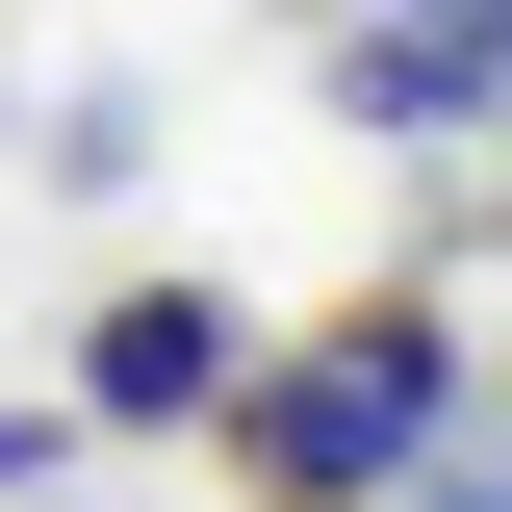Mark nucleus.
<instances>
[{"label": "nucleus", "mask_w": 512, "mask_h": 512, "mask_svg": "<svg viewBox=\"0 0 512 512\" xmlns=\"http://www.w3.org/2000/svg\"><path fill=\"white\" fill-rule=\"evenodd\" d=\"M436 512H512V436H487V461H461V487H436Z\"/></svg>", "instance_id": "20e7f679"}, {"label": "nucleus", "mask_w": 512, "mask_h": 512, "mask_svg": "<svg viewBox=\"0 0 512 512\" xmlns=\"http://www.w3.org/2000/svg\"><path fill=\"white\" fill-rule=\"evenodd\" d=\"M231 384H256V308H231V282H128V308L77 333V410H103V436H205Z\"/></svg>", "instance_id": "f03ea898"}, {"label": "nucleus", "mask_w": 512, "mask_h": 512, "mask_svg": "<svg viewBox=\"0 0 512 512\" xmlns=\"http://www.w3.org/2000/svg\"><path fill=\"white\" fill-rule=\"evenodd\" d=\"M436 410H461V333L410 308V282H359L333 333H282V359L231 384V436H256V487H282V512H384L410 461H436Z\"/></svg>", "instance_id": "f257e3e1"}, {"label": "nucleus", "mask_w": 512, "mask_h": 512, "mask_svg": "<svg viewBox=\"0 0 512 512\" xmlns=\"http://www.w3.org/2000/svg\"><path fill=\"white\" fill-rule=\"evenodd\" d=\"M333 103L359 128H487L512 103V0H384L359 52H333Z\"/></svg>", "instance_id": "7ed1b4c3"}]
</instances>
